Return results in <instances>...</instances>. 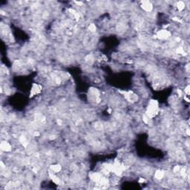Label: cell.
Here are the masks:
<instances>
[{
  "label": "cell",
  "instance_id": "cell-1",
  "mask_svg": "<svg viewBox=\"0 0 190 190\" xmlns=\"http://www.w3.org/2000/svg\"><path fill=\"white\" fill-rule=\"evenodd\" d=\"M159 111V104L155 100H151L148 103V106L146 108V115L150 118H153L158 114Z\"/></svg>",
  "mask_w": 190,
  "mask_h": 190
},
{
  "label": "cell",
  "instance_id": "cell-2",
  "mask_svg": "<svg viewBox=\"0 0 190 190\" xmlns=\"http://www.w3.org/2000/svg\"><path fill=\"white\" fill-rule=\"evenodd\" d=\"M124 170H125L124 165L120 163L118 160H115L114 163L112 164V172L117 176L121 175Z\"/></svg>",
  "mask_w": 190,
  "mask_h": 190
},
{
  "label": "cell",
  "instance_id": "cell-3",
  "mask_svg": "<svg viewBox=\"0 0 190 190\" xmlns=\"http://www.w3.org/2000/svg\"><path fill=\"white\" fill-rule=\"evenodd\" d=\"M170 37H171V33H170V31L166 30V29L160 30V31H159L157 33V37H158L159 39L165 40V39H169Z\"/></svg>",
  "mask_w": 190,
  "mask_h": 190
},
{
  "label": "cell",
  "instance_id": "cell-4",
  "mask_svg": "<svg viewBox=\"0 0 190 190\" xmlns=\"http://www.w3.org/2000/svg\"><path fill=\"white\" fill-rule=\"evenodd\" d=\"M140 7H141L142 9L145 11H146V12H150L153 9V5L149 1H142Z\"/></svg>",
  "mask_w": 190,
  "mask_h": 190
},
{
  "label": "cell",
  "instance_id": "cell-5",
  "mask_svg": "<svg viewBox=\"0 0 190 190\" xmlns=\"http://www.w3.org/2000/svg\"><path fill=\"white\" fill-rule=\"evenodd\" d=\"M42 91V86L38 85V84H33L32 88H31V97H32L33 96L37 95L38 94L41 92Z\"/></svg>",
  "mask_w": 190,
  "mask_h": 190
},
{
  "label": "cell",
  "instance_id": "cell-6",
  "mask_svg": "<svg viewBox=\"0 0 190 190\" xmlns=\"http://www.w3.org/2000/svg\"><path fill=\"white\" fill-rule=\"evenodd\" d=\"M124 96L126 100L129 102H135L137 100V96L132 92V91H127L124 93Z\"/></svg>",
  "mask_w": 190,
  "mask_h": 190
},
{
  "label": "cell",
  "instance_id": "cell-7",
  "mask_svg": "<svg viewBox=\"0 0 190 190\" xmlns=\"http://www.w3.org/2000/svg\"><path fill=\"white\" fill-rule=\"evenodd\" d=\"M0 148H1V149L2 151H4V152H10L12 150L11 145L8 142H7V141L2 142V143L0 145Z\"/></svg>",
  "mask_w": 190,
  "mask_h": 190
},
{
  "label": "cell",
  "instance_id": "cell-8",
  "mask_svg": "<svg viewBox=\"0 0 190 190\" xmlns=\"http://www.w3.org/2000/svg\"><path fill=\"white\" fill-rule=\"evenodd\" d=\"M163 176H164V172L162 170H158L154 173V177L157 180H161Z\"/></svg>",
  "mask_w": 190,
  "mask_h": 190
},
{
  "label": "cell",
  "instance_id": "cell-9",
  "mask_svg": "<svg viewBox=\"0 0 190 190\" xmlns=\"http://www.w3.org/2000/svg\"><path fill=\"white\" fill-rule=\"evenodd\" d=\"M51 169H52V171L54 172H60L61 169H62V167H61L60 165H59V164H56V165H53V166H51Z\"/></svg>",
  "mask_w": 190,
  "mask_h": 190
},
{
  "label": "cell",
  "instance_id": "cell-10",
  "mask_svg": "<svg viewBox=\"0 0 190 190\" xmlns=\"http://www.w3.org/2000/svg\"><path fill=\"white\" fill-rule=\"evenodd\" d=\"M50 177H51V178L52 179V181H54L56 184L60 185V180L59 177H57L56 176V175H54V174H50Z\"/></svg>",
  "mask_w": 190,
  "mask_h": 190
},
{
  "label": "cell",
  "instance_id": "cell-11",
  "mask_svg": "<svg viewBox=\"0 0 190 190\" xmlns=\"http://www.w3.org/2000/svg\"><path fill=\"white\" fill-rule=\"evenodd\" d=\"M177 9L179 10L180 11L181 10H183L184 9V8H185V4H184V2H177Z\"/></svg>",
  "mask_w": 190,
  "mask_h": 190
},
{
  "label": "cell",
  "instance_id": "cell-12",
  "mask_svg": "<svg viewBox=\"0 0 190 190\" xmlns=\"http://www.w3.org/2000/svg\"><path fill=\"white\" fill-rule=\"evenodd\" d=\"M20 143H22V145L24 147H26V146H27V145L28 144V141H27V140L25 139V137H20Z\"/></svg>",
  "mask_w": 190,
  "mask_h": 190
},
{
  "label": "cell",
  "instance_id": "cell-13",
  "mask_svg": "<svg viewBox=\"0 0 190 190\" xmlns=\"http://www.w3.org/2000/svg\"><path fill=\"white\" fill-rule=\"evenodd\" d=\"M96 29H97V27H96V25H95L94 23H91L89 25V26H88V30H89L91 32H94V31H96Z\"/></svg>",
  "mask_w": 190,
  "mask_h": 190
},
{
  "label": "cell",
  "instance_id": "cell-14",
  "mask_svg": "<svg viewBox=\"0 0 190 190\" xmlns=\"http://www.w3.org/2000/svg\"><path fill=\"white\" fill-rule=\"evenodd\" d=\"M184 92H185V94L186 95H189V86H187V87L185 88Z\"/></svg>",
  "mask_w": 190,
  "mask_h": 190
}]
</instances>
